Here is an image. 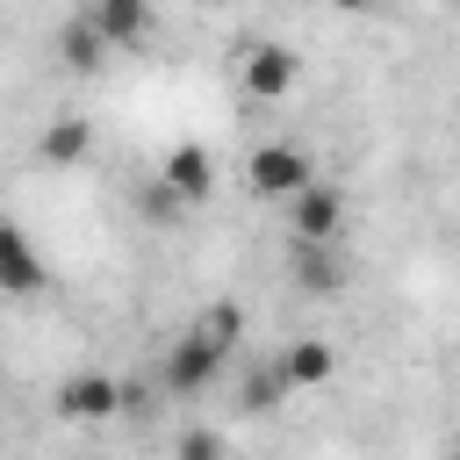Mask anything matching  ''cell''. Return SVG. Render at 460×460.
Returning <instances> with one entry per match:
<instances>
[{"instance_id": "6da1fadb", "label": "cell", "mask_w": 460, "mask_h": 460, "mask_svg": "<svg viewBox=\"0 0 460 460\" xmlns=\"http://www.w3.org/2000/svg\"><path fill=\"white\" fill-rule=\"evenodd\" d=\"M244 180H252V194H266V201H295V194L316 187V165H309V151H295V144H266V151H252Z\"/></svg>"}, {"instance_id": "7a4b0ae2", "label": "cell", "mask_w": 460, "mask_h": 460, "mask_svg": "<svg viewBox=\"0 0 460 460\" xmlns=\"http://www.w3.org/2000/svg\"><path fill=\"white\" fill-rule=\"evenodd\" d=\"M288 230H295V244H302V252L338 244V230H345V194L316 180L309 194H295V201H288Z\"/></svg>"}, {"instance_id": "3957f363", "label": "cell", "mask_w": 460, "mask_h": 460, "mask_svg": "<svg viewBox=\"0 0 460 460\" xmlns=\"http://www.w3.org/2000/svg\"><path fill=\"white\" fill-rule=\"evenodd\" d=\"M295 79H302V58L288 43H252L244 50V93L252 101H288Z\"/></svg>"}, {"instance_id": "277c9868", "label": "cell", "mask_w": 460, "mask_h": 460, "mask_svg": "<svg viewBox=\"0 0 460 460\" xmlns=\"http://www.w3.org/2000/svg\"><path fill=\"white\" fill-rule=\"evenodd\" d=\"M223 359H230L223 345H208L201 331H187V338L165 352V388H172V395H201V388L223 374Z\"/></svg>"}, {"instance_id": "5b68a950", "label": "cell", "mask_w": 460, "mask_h": 460, "mask_svg": "<svg viewBox=\"0 0 460 460\" xmlns=\"http://www.w3.org/2000/svg\"><path fill=\"white\" fill-rule=\"evenodd\" d=\"M115 410H122V381L115 374H72V381H58V417L65 424H101Z\"/></svg>"}, {"instance_id": "8992f818", "label": "cell", "mask_w": 460, "mask_h": 460, "mask_svg": "<svg viewBox=\"0 0 460 460\" xmlns=\"http://www.w3.org/2000/svg\"><path fill=\"white\" fill-rule=\"evenodd\" d=\"M273 374H280V388L295 395V388H323L331 374H338V352L323 345V338H295L280 359H273Z\"/></svg>"}, {"instance_id": "52a82bcc", "label": "cell", "mask_w": 460, "mask_h": 460, "mask_svg": "<svg viewBox=\"0 0 460 460\" xmlns=\"http://www.w3.org/2000/svg\"><path fill=\"white\" fill-rule=\"evenodd\" d=\"M0 295H43V259L29 252L22 223L0 216Z\"/></svg>"}, {"instance_id": "ba28073f", "label": "cell", "mask_w": 460, "mask_h": 460, "mask_svg": "<svg viewBox=\"0 0 460 460\" xmlns=\"http://www.w3.org/2000/svg\"><path fill=\"white\" fill-rule=\"evenodd\" d=\"M158 180H165L180 201H201V194L216 187V158H208L201 144H172V151H165V165H158Z\"/></svg>"}, {"instance_id": "9c48e42d", "label": "cell", "mask_w": 460, "mask_h": 460, "mask_svg": "<svg viewBox=\"0 0 460 460\" xmlns=\"http://www.w3.org/2000/svg\"><path fill=\"white\" fill-rule=\"evenodd\" d=\"M86 22L101 29V43H108V50H122V43L151 36V7H144V0H93V7H86Z\"/></svg>"}, {"instance_id": "30bf717a", "label": "cell", "mask_w": 460, "mask_h": 460, "mask_svg": "<svg viewBox=\"0 0 460 460\" xmlns=\"http://www.w3.org/2000/svg\"><path fill=\"white\" fill-rule=\"evenodd\" d=\"M58 58H65V72H101V58H115V50L101 43V29H93L86 7H79V14L58 22Z\"/></svg>"}, {"instance_id": "8fae6325", "label": "cell", "mask_w": 460, "mask_h": 460, "mask_svg": "<svg viewBox=\"0 0 460 460\" xmlns=\"http://www.w3.org/2000/svg\"><path fill=\"white\" fill-rule=\"evenodd\" d=\"M36 151H43L50 165H79V158L93 151V129H86L79 115H58V122L43 129V144H36Z\"/></svg>"}, {"instance_id": "7c38bea8", "label": "cell", "mask_w": 460, "mask_h": 460, "mask_svg": "<svg viewBox=\"0 0 460 460\" xmlns=\"http://www.w3.org/2000/svg\"><path fill=\"white\" fill-rule=\"evenodd\" d=\"M194 331H201V338H208V345H223V352H230V345H237V338H244V309H237V302H208V309H201V323H194Z\"/></svg>"}, {"instance_id": "4fadbf2b", "label": "cell", "mask_w": 460, "mask_h": 460, "mask_svg": "<svg viewBox=\"0 0 460 460\" xmlns=\"http://www.w3.org/2000/svg\"><path fill=\"white\" fill-rule=\"evenodd\" d=\"M295 259H302V280H309V295H331V288L345 280V266H338L331 252H302V244H295Z\"/></svg>"}, {"instance_id": "5bb4252c", "label": "cell", "mask_w": 460, "mask_h": 460, "mask_svg": "<svg viewBox=\"0 0 460 460\" xmlns=\"http://www.w3.org/2000/svg\"><path fill=\"white\" fill-rule=\"evenodd\" d=\"M280 395H288V388H280V374H273V367H266V374H252V381H244V410H252V417H259V410H273V402H280Z\"/></svg>"}, {"instance_id": "9a60e30c", "label": "cell", "mask_w": 460, "mask_h": 460, "mask_svg": "<svg viewBox=\"0 0 460 460\" xmlns=\"http://www.w3.org/2000/svg\"><path fill=\"white\" fill-rule=\"evenodd\" d=\"M172 460H223V438L194 424V431H180V446H172Z\"/></svg>"}, {"instance_id": "2e32d148", "label": "cell", "mask_w": 460, "mask_h": 460, "mask_svg": "<svg viewBox=\"0 0 460 460\" xmlns=\"http://www.w3.org/2000/svg\"><path fill=\"white\" fill-rule=\"evenodd\" d=\"M172 208H180V194H172L165 180H158V187H144V216H172Z\"/></svg>"}, {"instance_id": "e0dca14e", "label": "cell", "mask_w": 460, "mask_h": 460, "mask_svg": "<svg viewBox=\"0 0 460 460\" xmlns=\"http://www.w3.org/2000/svg\"><path fill=\"white\" fill-rule=\"evenodd\" d=\"M446 460H460V453H446Z\"/></svg>"}]
</instances>
